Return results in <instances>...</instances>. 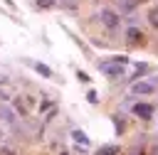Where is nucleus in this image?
Here are the masks:
<instances>
[{"instance_id":"nucleus-14","label":"nucleus","mask_w":158,"mask_h":155,"mask_svg":"<svg viewBox=\"0 0 158 155\" xmlns=\"http://www.w3.org/2000/svg\"><path fill=\"white\" fill-rule=\"evenodd\" d=\"M114 125H116V133H123V121H118V116H111Z\"/></svg>"},{"instance_id":"nucleus-6","label":"nucleus","mask_w":158,"mask_h":155,"mask_svg":"<svg viewBox=\"0 0 158 155\" xmlns=\"http://www.w3.org/2000/svg\"><path fill=\"white\" fill-rule=\"evenodd\" d=\"M126 39L131 42V44H143V32H141V27H136V25H131V27H126Z\"/></svg>"},{"instance_id":"nucleus-11","label":"nucleus","mask_w":158,"mask_h":155,"mask_svg":"<svg viewBox=\"0 0 158 155\" xmlns=\"http://www.w3.org/2000/svg\"><path fill=\"white\" fill-rule=\"evenodd\" d=\"M146 17H148V22H151V25H153V27L158 30V7H151Z\"/></svg>"},{"instance_id":"nucleus-20","label":"nucleus","mask_w":158,"mask_h":155,"mask_svg":"<svg viewBox=\"0 0 158 155\" xmlns=\"http://www.w3.org/2000/svg\"><path fill=\"white\" fill-rule=\"evenodd\" d=\"M59 155H69V153H64V150H62V153H59Z\"/></svg>"},{"instance_id":"nucleus-5","label":"nucleus","mask_w":158,"mask_h":155,"mask_svg":"<svg viewBox=\"0 0 158 155\" xmlns=\"http://www.w3.org/2000/svg\"><path fill=\"white\" fill-rule=\"evenodd\" d=\"M25 64H27V66H32V69H35L40 76H44V79H52V76H54V71H52L47 64H42V62H35V59H25Z\"/></svg>"},{"instance_id":"nucleus-19","label":"nucleus","mask_w":158,"mask_h":155,"mask_svg":"<svg viewBox=\"0 0 158 155\" xmlns=\"http://www.w3.org/2000/svg\"><path fill=\"white\" fill-rule=\"evenodd\" d=\"M151 155H158V145H153V148H151Z\"/></svg>"},{"instance_id":"nucleus-15","label":"nucleus","mask_w":158,"mask_h":155,"mask_svg":"<svg viewBox=\"0 0 158 155\" xmlns=\"http://www.w3.org/2000/svg\"><path fill=\"white\" fill-rule=\"evenodd\" d=\"M77 79H79V81H84V84H89V81H91L86 71H77Z\"/></svg>"},{"instance_id":"nucleus-18","label":"nucleus","mask_w":158,"mask_h":155,"mask_svg":"<svg viewBox=\"0 0 158 155\" xmlns=\"http://www.w3.org/2000/svg\"><path fill=\"white\" fill-rule=\"evenodd\" d=\"M131 155H146V153H143V150H138V148H136V150H131Z\"/></svg>"},{"instance_id":"nucleus-9","label":"nucleus","mask_w":158,"mask_h":155,"mask_svg":"<svg viewBox=\"0 0 158 155\" xmlns=\"http://www.w3.org/2000/svg\"><path fill=\"white\" fill-rule=\"evenodd\" d=\"M72 138H74V143H79V145H89V135L84 133V130H72Z\"/></svg>"},{"instance_id":"nucleus-1","label":"nucleus","mask_w":158,"mask_h":155,"mask_svg":"<svg viewBox=\"0 0 158 155\" xmlns=\"http://www.w3.org/2000/svg\"><path fill=\"white\" fill-rule=\"evenodd\" d=\"M128 64H131V59H128V57L116 54V57H111V59L99 62L96 66H99V71H101V74H106V76L116 79V76H123V71H126V66H128Z\"/></svg>"},{"instance_id":"nucleus-8","label":"nucleus","mask_w":158,"mask_h":155,"mask_svg":"<svg viewBox=\"0 0 158 155\" xmlns=\"http://www.w3.org/2000/svg\"><path fill=\"white\" fill-rule=\"evenodd\" d=\"M138 5H141V0H116V7H118L116 12L118 15H126V12H133Z\"/></svg>"},{"instance_id":"nucleus-10","label":"nucleus","mask_w":158,"mask_h":155,"mask_svg":"<svg viewBox=\"0 0 158 155\" xmlns=\"http://www.w3.org/2000/svg\"><path fill=\"white\" fill-rule=\"evenodd\" d=\"M94 155H118V145H101Z\"/></svg>"},{"instance_id":"nucleus-12","label":"nucleus","mask_w":158,"mask_h":155,"mask_svg":"<svg viewBox=\"0 0 158 155\" xmlns=\"http://www.w3.org/2000/svg\"><path fill=\"white\" fill-rule=\"evenodd\" d=\"M54 5H57V0H37V7H42V10H49Z\"/></svg>"},{"instance_id":"nucleus-17","label":"nucleus","mask_w":158,"mask_h":155,"mask_svg":"<svg viewBox=\"0 0 158 155\" xmlns=\"http://www.w3.org/2000/svg\"><path fill=\"white\" fill-rule=\"evenodd\" d=\"M2 155H17L12 148H7V145H2Z\"/></svg>"},{"instance_id":"nucleus-13","label":"nucleus","mask_w":158,"mask_h":155,"mask_svg":"<svg viewBox=\"0 0 158 155\" xmlns=\"http://www.w3.org/2000/svg\"><path fill=\"white\" fill-rule=\"evenodd\" d=\"M52 108H54L52 101H42V103H40V113H47V111H52Z\"/></svg>"},{"instance_id":"nucleus-3","label":"nucleus","mask_w":158,"mask_h":155,"mask_svg":"<svg viewBox=\"0 0 158 155\" xmlns=\"http://www.w3.org/2000/svg\"><path fill=\"white\" fill-rule=\"evenodd\" d=\"M156 91H158V86H156L153 81H146V79H143V81L138 79V81L131 84V93H133V96H148V93H156Z\"/></svg>"},{"instance_id":"nucleus-4","label":"nucleus","mask_w":158,"mask_h":155,"mask_svg":"<svg viewBox=\"0 0 158 155\" xmlns=\"http://www.w3.org/2000/svg\"><path fill=\"white\" fill-rule=\"evenodd\" d=\"M133 113L141 121H151L153 113H156V108H153V103H133Z\"/></svg>"},{"instance_id":"nucleus-7","label":"nucleus","mask_w":158,"mask_h":155,"mask_svg":"<svg viewBox=\"0 0 158 155\" xmlns=\"http://www.w3.org/2000/svg\"><path fill=\"white\" fill-rule=\"evenodd\" d=\"M0 121L7 123V125H15V121H17V111H12L7 103H2V106H0Z\"/></svg>"},{"instance_id":"nucleus-16","label":"nucleus","mask_w":158,"mask_h":155,"mask_svg":"<svg viewBox=\"0 0 158 155\" xmlns=\"http://www.w3.org/2000/svg\"><path fill=\"white\" fill-rule=\"evenodd\" d=\"M86 101H89V103H96V101H99V98H96V91H94V89H91V91H86Z\"/></svg>"},{"instance_id":"nucleus-2","label":"nucleus","mask_w":158,"mask_h":155,"mask_svg":"<svg viewBox=\"0 0 158 155\" xmlns=\"http://www.w3.org/2000/svg\"><path fill=\"white\" fill-rule=\"evenodd\" d=\"M99 22H101L106 30H118L121 15H118L116 10H111V7H101V10H99Z\"/></svg>"}]
</instances>
